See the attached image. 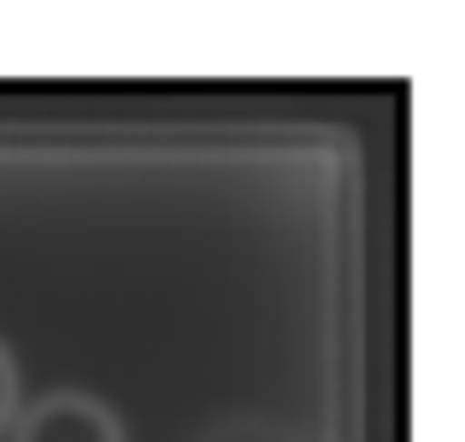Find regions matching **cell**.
Here are the masks:
<instances>
[{
	"mask_svg": "<svg viewBox=\"0 0 465 442\" xmlns=\"http://www.w3.org/2000/svg\"><path fill=\"white\" fill-rule=\"evenodd\" d=\"M12 419H18V360L0 342V431H12Z\"/></svg>",
	"mask_w": 465,
	"mask_h": 442,
	"instance_id": "3",
	"label": "cell"
},
{
	"mask_svg": "<svg viewBox=\"0 0 465 442\" xmlns=\"http://www.w3.org/2000/svg\"><path fill=\"white\" fill-rule=\"evenodd\" d=\"M194 442H301L289 425L277 419H253V413H236V419H213Z\"/></svg>",
	"mask_w": 465,
	"mask_h": 442,
	"instance_id": "2",
	"label": "cell"
},
{
	"mask_svg": "<svg viewBox=\"0 0 465 442\" xmlns=\"http://www.w3.org/2000/svg\"><path fill=\"white\" fill-rule=\"evenodd\" d=\"M12 442H130L124 419L94 389H47L35 401H18Z\"/></svg>",
	"mask_w": 465,
	"mask_h": 442,
	"instance_id": "1",
	"label": "cell"
}]
</instances>
